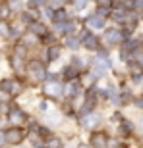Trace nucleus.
Segmentation results:
<instances>
[{"mask_svg": "<svg viewBox=\"0 0 143 148\" xmlns=\"http://www.w3.org/2000/svg\"><path fill=\"white\" fill-rule=\"evenodd\" d=\"M132 106H135L137 110L143 112V92H141V94H135V98H133V104H132Z\"/></svg>", "mask_w": 143, "mask_h": 148, "instance_id": "obj_28", "label": "nucleus"}, {"mask_svg": "<svg viewBox=\"0 0 143 148\" xmlns=\"http://www.w3.org/2000/svg\"><path fill=\"white\" fill-rule=\"evenodd\" d=\"M130 12H132V10H128V8L114 6V8H112V12H110V21L120 27V25H124V23H126L128 16H130Z\"/></svg>", "mask_w": 143, "mask_h": 148, "instance_id": "obj_13", "label": "nucleus"}, {"mask_svg": "<svg viewBox=\"0 0 143 148\" xmlns=\"http://www.w3.org/2000/svg\"><path fill=\"white\" fill-rule=\"evenodd\" d=\"M47 2L49 0H27V8L29 10H41L47 6Z\"/></svg>", "mask_w": 143, "mask_h": 148, "instance_id": "obj_25", "label": "nucleus"}, {"mask_svg": "<svg viewBox=\"0 0 143 148\" xmlns=\"http://www.w3.org/2000/svg\"><path fill=\"white\" fill-rule=\"evenodd\" d=\"M47 146H49V148H64V146H66V143H64L62 138H58V137L52 135L50 138H47Z\"/></svg>", "mask_w": 143, "mask_h": 148, "instance_id": "obj_24", "label": "nucleus"}, {"mask_svg": "<svg viewBox=\"0 0 143 148\" xmlns=\"http://www.w3.org/2000/svg\"><path fill=\"white\" fill-rule=\"evenodd\" d=\"M4 135H6V143L10 144V146H19V144L23 143V138L27 137V131L22 129V127L12 125L10 129H6V131H4Z\"/></svg>", "mask_w": 143, "mask_h": 148, "instance_id": "obj_5", "label": "nucleus"}, {"mask_svg": "<svg viewBox=\"0 0 143 148\" xmlns=\"http://www.w3.org/2000/svg\"><path fill=\"white\" fill-rule=\"evenodd\" d=\"M83 94H85V87H83L81 79L66 83V87H64V98L66 100H74V102H76V98H79Z\"/></svg>", "mask_w": 143, "mask_h": 148, "instance_id": "obj_3", "label": "nucleus"}, {"mask_svg": "<svg viewBox=\"0 0 143 148\" xmlns=\"http://www.w3.org/2000/svg\"><path fill=\"white\" fill-rule=\"evenodd\" d=\"M91 4H93V0H72L70 8H72L74 14H81V12H85Z\"/></svg>", "mask_w": 143, "mask_h": 148, "instance_id": "obj_20", "label": "nucleus"}, {"mask_svg": "<svg viewBox=\"0 0 143 148\" xmlns=\"http://www.w3.org/2000/svg\"><path fill=\"white\" fill-rule=\"evenodd\" d=\"M77 121H79V125H81L83 129H89V131H97V129L103 125L105 117H103V114H101V112L95 110L93 114H89L87 117H81V119H77Z\"/></svg>", "mask_w": 143, "mask_h": 148, "instance_id": "obj_6", "label": "nucleus"}, {"mask_svg": "<svg viewBox=\"0 0 143 148\" xmlns=\"http://www.w3.org/2000/svg\"><path fill=\"white\" fill-rule=\"evenodd\" d=\"M2 2H4V0H0V4H2Z\"/></svg>", "mask_w": 143, "mask_h": 148, "instance_id": "obj_34", "label": "nucleus"}, {"mask_svg": "<svg viewBox=\"0 0 143 148\" xmlns=\"http://www.w3.org/2000/svg\"><path fill=\"white\" fill-rule=\"evenodd\" d=\"M0 21H2V17H0Z\"/></svg>", "mask_w": 143, "mask_h": 148, "instance_id": "obj_36", "label": "nucleus"}, {"mask_svg": "<svg viewBox=\"0 0 143 148\" xmlns=\"http://www.w3.org/2000/svg\"><path fill=\"white\" fill-rule=\"evenodd\" d=\"M47 62L44 60H27V79L35 85H44V79H47Z\"/></svg>", "mask_w": 143, "mask_h": 148, "instance_id": "obj_1", "label": "nucleus"}, {"mask_svg": "<svg viewBox=\"0 0 143 148\" xmlns=\"http://www.w3.org/2000/svg\"><path fill=\"white\" fill-rule=\"evenodd\" d=\"M133 98H135V94L130 87H120V102H122V108L124 106H132L133 104Z\"/></svg>", "mask_w": 143, "mask_h": 148, "instance_id": "obj_19", "label": "nucleus"}, {"mask_svg": "<svg viewBox=\"0 0 143 148\" xmlns=\"http://www.w3.org/2000/svg\"><path fill=\"white\" fill-rule=\"evenodd\" d=\"M8 121L16 127H22L29 121V115H27V112H23L22 108H10V112H8Z\"/></svg>", "mask_w": 143, "mask_h": 148, "instance_id": "obj_9", "label": "nucleus"}, {"mask_svg": "<svg viewBox=\"0 0 143 148\" xmlns=\"http://www.w3.org/2000/svg\"><path fill=\"white\" fill-rule=\"evenodd\" d=\"M64 87L66 83H52V85H44V94L47 98H56V100H64Z\"/></svg>", "mask_w": 143, "mask_h": 148, "instance_id": "obj_11", "label": "nucleus"}, {"mask_svg": "<svg viewBox=\"0 0 143 148\" xmlns=\"http://www.w3.org/2000/svg\"><path fill=\"white\" fill-rule=\"evenodd\" d=\"M60 81H62L60 71H49L47 79H44V85H52V83H60Z\"/></svg>", "mask_w": 143, "mask_h": 148, "instance_id": "obj_23", "label": "nucleus"}, {"mask_svg": "<svg viewBox=\"0 0 143 148\" xmlns=\"http://www.w3.org/2000/svg\"><path fill=\"white\" fill-rule=\"evenodd\" d=\"M4 144H8L6 143V135H4V131H0V146H4Z\"/></svg>", "mask_w": 143, "mask_h": 148, "instance_id": "obj_32", "label": "nucleus"}, {"mask_svg": "<svg viewBox=\"0 0 143 148\" xmlns=\"http://www.w3.org/2000/svg\"><path fill=\"white\" fill-rule=\"evenodd\" d=\"M76 148H93V146H91V144H85V143H77Z\"/></svg>", "mask_w": 143, "mask_h": 148, "instance_id": "obj_33", "label": "nucleus"}, {"mask_svg": "<svg viewBox=\"0 0 143 148\" xmlns=\"http://www.w3.org/2000/svg\"><path fill=\"white\" fill-rule=\"evenodd\" d=\"M83 25H87L91 31H105L106 27H108V19L103 16H99V14H95V12H91L87 17H83Z\"/></svg>", "mask_w": 143, "mask_h": 148, "instance_id": "obj_4", "label": "nucleus"}, {"mask_svg": "<svg viewBox=\"0 0 143 148\" xmlns=\"http://www.w3.org/2000/svg\"><path fill=\"white\" fill-rule=\"evenodd\" d=\"M27 31L29 33H33L35 37H39V38H43L44 35L49 33L50 29H49V25L43 21V19H37V21H33L31 25H27Z\"/></svg>", "mask_w": 143, "mask_h": 148, "instance_id": "obj_15", "label": "nucleus"}, {"mask_svg": "<svg viewBox=\"0 0 143 148\" xmlns=\"http://www.w3.org/2000/svg\"><path fill=\"white\" fill-rule=\"evenodd\" d=\"M62 54H64V46L60 44H52V46H44V52H43V60L47 62V64H54V62H58L62 58Z\"/></svg>", "mask_w": 143, "mask_h": 148, "instance_id": "obj_8", "label": "nucleus"}, {"mask_svg": "<svg viewBox=\"0 0 143 148\" xmlns=\"http://www.w3.org/2000/svg\"><path fill=\"white\" fill-rule=\"evenodd\" d=\"M108 135H106V131H103V129H97V131L91 133V137H89V144L93 148H108Z\"/></svg>", "mask_w": 143, "mask_h": 148, "instance_id": "obj_10", "label": "nucleus"}, {"mask_svg": "<svg viewBox=\"0 0 143 148\" xmlns=\"http://www.w3.org/2000/svg\"><path fill=\"white\" fill-rule=\"evenodd\" d=\"M39 110L43 112V114H49V110H50L49 98H44V100H41V102H39Z\"/></svg>", "mask_w": 143, "mask_h": 148, "instance_id": "obj_29", "label": "nucleus"}, {"mask_svg": "<svg viewBox=\"0 0 143 148\" xmlns=\"http://www.w3.org/2000/svg\"><path fill=\"white\" fill-rule=\"evenodd\" d=\"M103 42L105 46L108 48H120L122 42H124V38H122V33H120V27H106L103 31Z\"/></svg>", "mask_w": 143, "mask_h": 148, "instance_id": "obj_2", "label": "nucleus"}, {"mask_svg": "<svg viewBox=\"0 0 143 148\" xmlns=\"http://www.w3.org/2000/svg\"><path fill=\"white\" fill-rule=\"evenodd\" d=\"M17 148H23V146H17Z\"/></svg>", "mask_w": 143, "mask_h": 148, "instance_id": "obj_35", "label": "nucleus"}, {"mask_svg": "<svg viewBox=\"0 0 143 148\" xmlns=\"http://www.w3.org/2000/svg\"><path fill=\"white\" fill-rule=\"evenodd\" d=\"M10 33H12V25L8 19H2L0 21V37L2 38H10Z\"/></svg>", "mask_w": 143, "mask_h": 148, "instance_id": "obj_22", "label": "nucleus"}, {"mask_svg": "<svg viewBox=\"0 0 143 148\" xmlns=\"http://www.w3.org/2000/svg\"><path fill=\"white\" fill-rule=\"evenodd\" d=\"M6 2L14 14H22L23 10H27V0H6Z\"/></svg>", "mask_w": 143, "mask_h": 148, "instance_id": "obj_21", "label": "nucleus"}, {"mask_svg": "<svg viewBox=\"0 0 143 148\" xmlns=\"http://www.w3.org/2000/svg\"><path fill=\"white\" fill-rule=\"evenodd\" d=\"M60 75H62V81H64V83H68V81H76V79H81V71H79L77 67H74L70 62H68L66 66L60 69Z\"/></svg>", "mask_w": 143, "mask_h": 148, "instance_id": "obj_14", "label": "nucleus"}, {"mask_svg": "<svg viewBox=\"0 0 143 148\" xmlns=\"http://www.w3.org/2000/svg\"><path fill=\"white\" fill-rule=\"evenodd\" d=\"M52 29H54V31L60 35L62 38H64V37H68V35H76L77 31H79V23H77V19L70 17V19H68V21H64V23L52 25Z\"/></svg>", "mask_w": 143, "mask_h": 148, "instance_id": "obj_7", "label": "nucleus"}, {"mask_svg": "<svg viewBox=\"0 0 143 148\" xmlns=\"http://www.w3.org/2000/svg\"><path fill=\"white\" fill-rule=\"evenodd\" d=\"M39 137H41V138H44V140H47V138H50V137H52V129H50V127H47V125H41Z\"/></svg>", "mask_w": 143, "mask_h": 148, "instance_id": "obj_27", "label": "nucleus"}, {"mask_svg": "<svg viewBox=\"0 0 143 148\" xmlns=\"http://www.w3.org/2000/svg\"><path fill=\"white\" fill-rule=\"evenodd\" d=\"M70 17H72V12L68 10L66 6H62V8H56V10H54V16H52L50 23H52V25H58V23L68 21Z\"/></svg>", "mask_w": 143, "mask_h": 148, "instance_id": "obj_18", "label": "nucleus"}, {"mask_svg": "<svg viewBox=\"0 0 143 148\" xmlns=\"http://www.w3.org/2000/svg\"><path fill=\"white\" fill-rule=\"evenodd\" d=\"M81 44H83V50H87V52L95 54V52H97V50H99L105 42H103V37H101V35H95V31H93V33L89 35Z\"/></svg>", "mask_w": 143, "mask_h": 148, "instance_id": "obj_12", "label": "nucleus"}, {"mask_svg": "<svg viewBox=\"0 0 143 148\" xmlns=\"http://www.w3.org/2000/svg\"><path fill=\"white\" fill-rule=\"evenodd\" d=\"M126 119V115L122 114V112H114V114L110 115V121H114V123H120V121Z\"/></svg>", "mask_w": 143, "mask_h": 148, "instance_id": "obj_30", "label": "nucleus"}, {"mask_svg": "<svg viewBox=\"0 0 143 148\" xmlns=\"http://www.w3.org/2000/svg\"><path fill=\"white\" fill-rule=\"evenodd\" d=\"M95 6H106V8H112L114 6V0H93Z\"/></svg>", "mask_w": 143, "mask_h": 148, "instance_id": "obj_31", "label": "nucleus"}, {"mask_svg": "<svg viewBox=\"0 0 143 148\" xmlns=\"http://www.w3.org/2000/svg\"><path fill=\"white\" fill-rule=\"evenodd\" d=\"M135 131H137V125H135L132 119H124V121L118 123V135H120V137L128 138V137H132Z\"/></svg>", "mask_w": 143, "mask_h": 148, "instance_id": "obj_16", "label": "nucleus"}, {"mask_svg": "<svg viewBox=\"0 0 143 148\" xmlns=\"http://www.w3.org/2000/svg\"><path fill=\"white\" fill-rule=\"evenodd\" d=\"M62 46L66 50H70V52H77L79 48H83L81 40L77 38V35H68V37L62 38Z\"/></svg>", "mask_w": 143, "mask_h": 148, "instance_id": "obj_17", "label": "nucleus"}, {"mask_svg": "<svg viewBox=\"0 0 143 148\" xmlns=\"http://www.w3.org/2000/svg\"><path fill=\"white\" fill-rule=\"evenodd\" d=\"M95 14H99V16L106 17V19H110V12H112V8H106V6H95Z\"/></svg>", "mask_w": 143, "mask_h": 148, "instance_id": "obj_26", "label": "nucleus"}]
</instances>
